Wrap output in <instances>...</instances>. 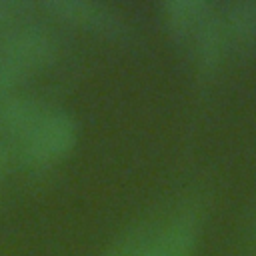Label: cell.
I'll return each instance as SVG.
<instances>
[{
  "mask_svg": "<svg viewBox=\"0 0 256 256\" xmlns=\"http://www.w3.org/2000/svg\"><path fill=\"white\" fill-rule=\"evenodd\" d=\"M78 140V122L66 110H48L38 126L22 138L20 158L30 166L50 164L66 156Z\"/></svg>",
  "mask_w": 256,
  "mask_h": 256,
  "instance_id": "1",
  "label": "cell"
},
{
  "mask_svg": "<svg viewBox=\"0 0 256 256\" xmlns=\"http://www.w3.org/2000/svg\"><path fill=\"white\" fill-rule=\"evenodd\" d=\"M0 50L28 72L48 66L58 56L54 32L38 22H16L0 30Z\"/></svg>",
  "mask_w": 256,
  "mask_h": 256,
  "instance_id": "2",
  "label": "cell"
},
{
  "mask_svg": "<svg viewBox=\"0 0 256 256\" xmlns=\"http://www.w3.org/2000/svg\"><path fill=\"white\" fill-rule=\"evenodd\" d=\"M40 6L72 24H82L90 28H98L110 34H118L124 24L122 20L102 2L94 0H40Z\"/></svg>",
  "mask_w": 256,
  "mask_h": 256,
  "instance_id": "3",
  "label": "cell"
},
{
  "mask_svg": "<svg viewBox=\"0 0 256 256\" xmlns=\"http://www.w3.org/2000/svg\"><path fill=\"white\" fill-rule=\"evenodd\" d=\"M46 112L48 108L28 94H6L0 98V126L10 134L20 136V140L38 126Z\"/></svg>",
  "mask_w": 256,
  "mask_h": 256,
  "instance_id": "4",
  "label": "cell"
},
{
  "mask_svg": "<svg viewBox=\"0 0 256 256\" xmlns=\"http://www.w3.org/2000/svg\"><path fill=\"white\" fill-rule=\"evenodd\" d=\"M228 38L222 26V18L210 14L194 32V58L198 68L204 72H212L214 68H218Z\"/></svg>",
  "mask_w": 256,
  "mask_h": 256,
  "instance_id": "5",
  "label": "cell"
},
{
  "mask_svg": "<svg viewBox=\"0 0 256 256\" xmlns=\"http://www.w3.org/2000/svg\"><path fill=\"white\" fill-rule=\"evenodd\" d=\"M222 26L228 42L240 48L256 46V0H238L226 6Z\"/></svg>",
  "mask_w": 256,
  "mask_h": 256,
  "instance_id": "6",
  "label": "cell"
},
{
  "mask_svg": "<svg viewBox=\"0 0 256 256\" xmlns=\"http://www.w3.org/2000/svg\"><path fill=\"white\" fill-rule=\"evenodd\" d=\"M162 14L166 26L178 34H194L196 28L212 14V6L206 0H166L162 2Z\"/></svg>",
  "mask_w": 256,
  "mask_h": 256,
  "instance_id": "7",
  "label": "cell"
},
{
  "mask_svg": "<svg viewBox=\"0 0 256 256\" xmlns=\"http://www.w3.org/2000/svg\"><path fill=\"white\" fill-rule=\"evenodd\" d=\"M196 220L192 216H178L152 242L160 256H190L196 246Z\"/></svg>",
  "mask_w": 256,
  "mask_h": 256,
  "instance_id": "8",
  "label": "cell"
},
{
  "mask_svg": "<svg viewBox=\"0 0 256 256\" xmlns=\"http://www.w3.org/2000/svg\"><path fill=\"white\" fill-rule=\"evenodd\" d=\"M26 74L28 70L24 66L0 50V96H6L12 88H16L26 78Z\"/></svg>",
  "mask_w": 256,
  "mask_h": 256,
  "instance_id": "9",
  "label": "cell"
},
{
  "mask_svg": "<svg viewBox=\"0 0 256 256\" xmlns=\"http://www.w3.org/2000/svg\"><path fill=\"white\" fill-rule=\"evenodd\" d=\"M32 10V2L26 0H0V30L18 22L22 14Z\"/></svg>",
  "mask_w": 256,
  "mask_h": 256,
  "instance_id": "10",
  "label": "cell"
},
{
  "mask_svg": "<svg viewBox=\"0 0 256 256\" xmlns=\"http://www.w3.org/2000/svg\"><path fill=\"white\" fill-rule=\"evenodd\" d=\"M6 162H8V154H6V148L0 144V180H2L4 170H6Z\"/></svg>",
  "mask_w": 256,
  "mask_h": 256,
  "instance_id": "11",
  "label": "cell"
},
{
  "mask_svg": "<svg viewBox=\"0 0 256 256\" xmlns=\"http://www.w3.org/2000/svg\"><path fill=\"white\" fill-rule=\"evenodd\" d=\"M134 254H136V252H122V250H120V252H112V254H108V256H134Z\"/></svg>",
  "mask_w": 256,
  "mask_h": 256,
  "instance_id": "12",
  "label": "cell"
}]
</instances>
